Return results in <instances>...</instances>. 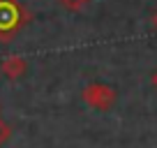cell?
I'll list each match as a JSON object with an SVG mask.
<instances>
[{
	"instance_id": "cell-5",
	"label": "cell",
	"mask_w": 157,
	"mask_h": 148,
	"mask_svg": "<svg viewBox=\"0 0 157 148\" xmlns=\"http://www.w3.org/2000/svg\"><path fill=\"white\" fill-rule=\"evenodd\" d=\"M152 25H155V28H157V12H155V14H152Z\"/></svg>"
},
{
	"instance_id": "cell-4",
	"label": "cell",
	"mask_w": 157,
	"mask_h": 148,
	"mask_svg": "<svg viewBox=\"0 0 157 148\" xmlns=\"http://www.w3.org/2000/svg\"><path fill=\"white\" fill-rule=\"evenodd\" d=\"M58 2L65 7V10H69V12H81L83 7H88L93 0H58Z\"/></svg>"
},
{
	"instance_id": "cell-2",
	"label": "cell",
	"mask_w": 157,
	"mask_h": 148,
	"mask_svg": "<svg viewBox=\"0 0 157 148\" xmlns=\"http://www.w3.org/2000/svg\"><path fill=\"white\" fill-rule=\"evenodd\" d=\"M19 28H21V10L14 5V0L0 2V40L10 42V37Z\"/></svg>"
},
{
	"instance_id": "cell-6",
	"label": "cell",
	"mask_w": 157,
	"mask_h": 148,
	"mask_svg": "<svg viewBox=\"0 0 157 148\" xmlns=\"http://www.w3.org/2000/svg\"><path fill=\"white\" fill-rule=\"evenodd\" d=\"M152 81H155V86H157V72H155V76H152Z\"/></svg>"
},
{
	"instance_id": "cell-3",
	"label": "cell",
	"mask_w": 157,
	"mask_h": 148,
	"mask_svg": "<svg viewBox=\"0 0 157 148\" xmlns=\"http://www.w3.org/2000/svg\"><path fill=\"white\" fill-rule=\"evenodd\" d=\"M0 72L5 74L7 79H19L21 74L25 72V60H21V58H10V60H5V63L0 65Z\"/></svg>"
},
{
	"instance_id": "cell-7",
	"label": "cell",
	"mask_w": 157,
	"mask_h": 148,
	"mask_svg": "<svg viewBox=\"0 0 157 148\" xmlns=\"http://www.w3.org/2000/svg\"><path fill=\"white\" fill-rule=\"evenodd\" d=\"M0 2H10V0H0Z\"/></svg>"
},
{
	"instance_id": "cell-1",
	"label": "cell",
	"mask_w": 157,
	"mask_h": 148,
	"mask_svg": "<svg viewBox=\"0 0 157 148\" xmlns=\"http://www.w3.org/2000/svg\"><path fill=\"white\" fill-rule=\"evenodd\" d=\"M83 102L90 109L106 111V109H111L116 104V90L104 84H90L88 88H83Z\"/></svg>"
}]
</instances>
